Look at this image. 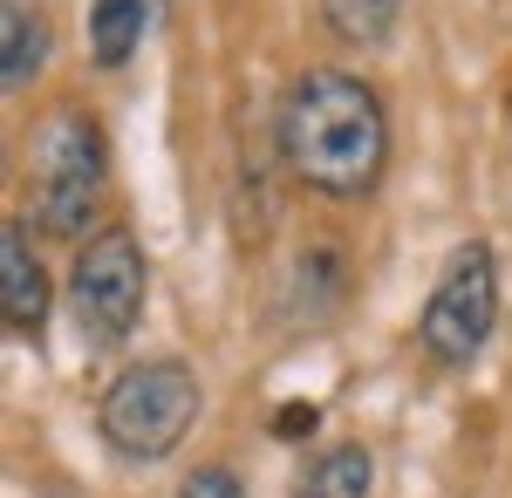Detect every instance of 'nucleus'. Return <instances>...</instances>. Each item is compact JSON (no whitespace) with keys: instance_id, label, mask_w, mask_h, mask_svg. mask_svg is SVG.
<instances>
[{"instance_id":"obj_1","label":"nucleus","mask_w":512,"mask_h":498,"mask_svg":"<svg viewBox=\"0 0 512 498\" xmlns=\"http://www.w3.org/2000/svg\"><path fill=\"white\" fill-rule=\"evenodd\" d=\"M280 157L321 198H369L390 164L383 96L349 69H308L280 96Z\"/></svg>"},{"instance_id":"obj_2","label":"nucleus","mask_w":512,"mask_h":498,"mask_svg":"<svg viewBox=\"0 0 512 498\" xmlns=\"http://www.w3.org/2000/svg\"><path fill=\"white\" fill-rule=\"evenodd\" d=\"M103 171H110V157H103L96 116L76 110V103L48 110L28 130V205H35V226L55 232V239H76L96 219V205H103Z\"/></svg>"},{"instance_id":"obj_3","label":"nucleus","mask_w":512,"mask_h":498,"mask_svg":"<svg viewBox=\"0 0 512 498\" xmlns=\"http://www.w3.org/2000/svg\"><path fill=\"white\" fill-rule=\"evenodd\" d=\"M198 410H205V389L185 362H130L117 383L103 389L96 423H103L117 458L151 464L178 451V437L198 423Z\"/></svg>"},{"instance_id":"obj_4","label":"nucleus","mask_w":512,"mask_h":498,"mask_svg":"<svg viewBox=\"0 0 512 498\" xmlns=\"http://www.w3.org/2000/svg\"><path fill=\"white\" fill-rule=\"evenodd\" d=\"M492 321H499V267H492V246L485 239H465L444 260L431 301H424V348H431V362L465 369L478 348H485Z\"/></svg>"},{"instance_id":"obj_5","label":"nucleus","mask_w":512,"mask_h":498,"mask_svg":"<svg viewBox=\"0 0 512 498\" xmlns=\"http://www.w3.org/2000/svg\"><path fill=\"white\" fill-rule=\"evenodd\" d=\"M69 307H76V328L103 348H117L137 328V314H144V246L123 226L82 239L76 273H69Z\"/></svg>"},{"instance_id":"obj_6","label":"nucleus","mask_w":512,"mask_h":498,"mask_svg":"<svg viewBox=\"0 0 512 498\" xmlns=\"http://www.w3.org/2000/svg\"><path fill=\"white\" fill-rule=\"evenodd\" d=\"M0 307H7L14 335H41V321H48V273L28 253V226L21 219L0 226Z\"/></svg>"},{"instance_id":"obj_7","label":"nucleus","mask_w":512,"mask_h":498,"mask_svg":"<svg viewBox=\"0 0 512 498\" xmlns=\"http://www.w3.org/2000/svg\"><path fill=\"white\" fill-rule=\"evenodd\" d=\"M151 14H158V0H96V14H89V55L103 69H123L144 48V35H151Z\"/></svg>"},{"instance_id":"obj_8","label":"nucleus","mask_w":512,"mask_h":498,"mask_svg":"<svg viewBox=\"0 0 512 498\" xmlns=\"http://www.w3.org/2000/svg\"><path fill=\"white\" fill-rule=\"evenodd\" d=\"M369 485H376L369 451H362V444H335V451H321V458L301 471L294 498H369Z\"/></svg>"},{"instance_id":"obj_9","label":"nucleus","mask_w":512,"mask_h":498,"mask_svg":"<svg viewBox=\"0 0 512 498\" xmlns=\"http://www.w3.org/2000/svg\"><path fill=\"white\" fill-rule=\"evenodd\" d=\"M0 28H7V41H0V82H7V96H21V89L41 76L48 35H41V21L21 7V0H7V7H0Z\"/></svg>"},{"instance_id":"obj_10","label":"nucleus","mask_w":512,"mask_h":498,"mask_svg":"<svg viewBox=\"0 0 512 498\" xmlns=\"http://www.w3.org/2000/svg\"><path fill=\"white\" fill-rule=\"evenodd\" d=\"M321 21L335 41H355V48H383L403 21V0H321Z\"/></svg>"},{"instance_id":"obj_11","label":"nucleus","mask_w":512,"mask_h":498,"mask_svg":"<svg viewBox=\"0 0 512 498\" xmlns=\"http://www.w3.org/2000/svg\"><path fill=\"white\" fill-rule=\"evenodd\" d=\"M171 498H246V492H239V478L226 471V464H198V471Z\"/></svg>"},{"instance_id":"obj_12","label":"nucleus","mask_w":512,"mask_h":498,"mask_svg":"<svg viewBox=\"0 0 512 498\" xmlns=\"http://www.w3.org/2000/svg\"><path fill=\"white\" fill-rule=\"evenodd\" d=\"M274 430H280V437H308V430H315V403H287Z\"/></svg>"}]
</instances>
